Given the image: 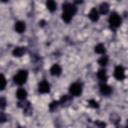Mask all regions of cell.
Here are the masks:
<instances>
[{
    "instance_id": "1",
    "label": "cell",
    "mask_w": 128,
    "mask_h": 128,
    "mask_svg": "<svg viewBox=\"0 0 128 128\" xmlns=\"http://www.w3.org/2000/svg\"><path fill=\"white\" fill-rule=\"evenodd\" d=\"M63 8V13H62V19L66 22L69 23L72 19V17L75 15V13L77 12V7L72 4V3H65L62 6Z\"/></svg>"
},
{
    "instance_id": "2",
    "label": "cell",
    "mask_w": 128,
    "mask_h": 128,
    "mask_svg": "<svg viewBox=\"0 0 128 128\" xmlns=\"http://www.w3.org/2000/svg\"><path fill=\"white\" fill-rule=\"evenodd\" d=\"M27 77H28L27 71H26V70H20V71H18V73L14 76L13 79H14V82H15L16 84L22 85V84H24V83L26 82Z\"/></svg>"
},
{
    "instance_id": "3",
    "label": "cell",
    "mask_w": 128,
    "mask_h": 128,
    "mask_svg": "<svg viewBox=\"0 0 128 128\" xmlns=\"http://www.w3.org/2000/svg\"><path fill=\"white\" fill-rule=\"evenodd\" d=\"M108 21H109L110 27L113 28V29L118 28V27L120 26V24H121V18H120V16H119L116 12H113V13L109 16Z\"/></svg>"
},
{
    "instance_id": "4",
    "label": "cell",
    "mask_w": 128,
    "mask_h": 128,
    "mask_svg": "<svg viewBox=\"0 0 128 128\" xmlns=\"http://www.w3.org/2000/svg\"><path fill=\"white\" fill-rule=\"evenodd\" d=\"M18 106L23 108V114L26 115V116H31L32 113H33V108L30 104V102L28 101H25V100H22V101H19L18 102Z\"/></svg>"
},
{
    "instance_id": "5",
    "label": "cell",
    "mask_w": 128,
    "mask_h": 128,
    "mask_svg": "<svg viewBox=\"0 0 128 128\" xmlns=\"http://www.w3.org/2000/svg\"><path fill=\"white\" fill-rule=\"evenodd\" d=\"M69 92L72 96H79L82 93V85L78 82L71 84L70 88H69Z\"/></svg>"
},
{
    "instance_id": "6",
    "label": "cell",
    "mask_w": 128,
    "mask_h": 128,
    "mask_svg": "<svg viewBox=\"0 0 128 128\" xmlns=\"http://www.w3.org/2000/svg\"><path fill=\"white\" fill-rule=\"evenodd\" d=\"M38 91L40 93H42V94L49 93V91H50V84L47 81H45V80L41 81L39 83V85H38Z\"/></svg>"
},
{
    "instance_id": "7",
    "label": "cell",
    "mask_w": 128,
    "mask_h": 128,
    "mask_svg": "<svg viewBox=\"0 0 128 128\" xmlns=\"http://www.w3.org/2000/svg\"><path fill=\"white\" fill-rule=\"evenodd\" d=\"M114 77L117 80H123L125 77V73H124V68L122 66H116L115 70H114Z\"/></svg>"
},
{
    "instance_id": "8",
    "label": "cell",
    "mask_w": 128,
    "mask_h": 128,
    "mask_svg": "<svg viewBox=\"0 0 128 128\" xmlns=\"http://www.w3.org/2000/svg\"><path fill=\"white\" fill-rule=\"evenodd\" d=\"M72 100L73 99H72L71 96H69V95H63L60 98V100H59V104L62 107H67V106H69L72 103Z\"/></svg>"
},
{
    "instance_id": "9",
    "label": "cell",
    "mask_w": 128,
    "mask_h": 128,
    "mask_svg": "<svg viewBox=\"0 0 128 128\" xmlns=\"http://www.w3.org/2000/svg\"><path fill=\"white\" fill-rule=\"evenodd\" d=\"M50 73L52 76H59L62 73V68L59 64H54L51 68H50Z\"/></svg>"
},
{
    "instance_id": "10",
    "label": "cell",
    "mask_w": 128,
    "mask_h": 128,
    "mask_svg": "<svg viewBox=\"0 0 128 128\" xmlns=\"http://www.w3.org/2000/svg\"><path fill=\"white\" fill-rule=\"evenodd\" d=\"M88 17H89L90 20L93 21V22L98 21V19H99V13H98L97 9H96V8H92V9L90 10L89 14H88Z\"/></svg>"
},
{
    "instance_id": "11",
    "label": "cell",
    "mask_w": 128,
    "mask_h": 128,
    "mask_svg": "<svg viewBox=\"0 0 128 128\" xmlns=\"http://www.w3.org/2000/svg\"><path fill=\"white\" fill-rule=\"evenodd\" d=\"M25 52H26V48L25 47H16V48H14L12 54L15 57H21V56H23L25 54Z\"/></svg>"
},
{
    "instance_id": "12",
    "label": "cell",
    "mask_w": 128,
    "mask_h": 128,
    "mask_svg": "<svg viewBox=\"0 0 128 128\" xmlns=\"http://www.w3.org/2000/svg\"><path fill=\"white\" fill-rule=\"evenodd\" d=\"M100 92H101L103 95H110L111 92H112V89H111V87L108 86L107 84L102 83V84H100Z\"/></svg>"
},
{
    "instance_id": "13",
    "label": "cell",
    "mask_w": 128,
    "mask_h": 128,
    "mask_svg": "<svg viewBox=\"0 0 128 128\" xmlns=\"http://www.w3.org/2000/svg\"><path fill=\"white\" fill-rule=\"evenodd\" d=\"M26 29V25H25V22L23 21H18L15 23V30L16 32L18 33H23Z\"/></svg>"
},
{
    "instance_id": "14",
    "label": "cell",
    "mask_w": 128,
    "mask_h": 128,
    "mask_svg": "<svg viewBox=\"0 0 128 128\" xmlns=\"http://www.w3.org/2000/svg\"><path fill=\"white\" fill-rule=\"evenodd\" d=\"M109 119H110V121L114 124V125H119V123H120V120H121V118H120V116L117 114V113H112V114H110V116H109Z\"/></svg>"
},
{
    "instance_id": "15",
    "label": "cell",
    "mask_w": 128,
    "mask_h": 128,
    "mask_svg": "<svg viewBox=\"0 0 128 128\" xmlns=\"http://www.w3.org/2000/svg\"><path fill=\"white\" fill-rule=\"evenodd\" d=\"M16 96H17V98H18L20 101L25 100V99H26V96H27V92H26V90H24L23 88H19V89L17 90V92H16Z\"/></svg>"
},
{
    "instance_id": "16",
    "label": "cell",
    "mask_w": 128,
    "mask_h": 128,
    "mask_svg": "<svg viewBox=\"0 0 128 128\" xmlns=\"http://www.w3.org/2000/svg\"><path fill=\"white\" fill-rule=\"evenodd\" d=\"M99 11L101 14H107L109 11V4L107 2H103L99 6Z\"/></svg>"
},
{
    "instance_id": "17",
    "label": "cell",
    "mask_w": 128,
    "mask_h": 128,
    "mask_svg": "<svg viewBox=\"0 0 128 128\" xmlns=\"http://www.w3.org/2000/svg\"><path fill=\"white\" fill-rule=\"evenodd\" d=\"M97 77H98V79L100 80V81H102L103 83L107 80V74H106V71L104 70V69H100L99 71H98V73H97Z\"/></svg>"
},
{
    "instance_id": "18",
    "label": "cell",
    "mask_w": 128,
    "mask_h": 128,
    "mask_svg": "<svg viewBox=\"0 0 128 128\" xmlns=\"http://www.w3.org/2000/svg\"><path fill=\"white\" fill-rule=\"evenodd\" d=\"M46 7L48 8V10H49L50 12H54V11L56 10L57 4H56L55 1H53V0H49V1L46 2Z\"/></svg>"
},
{
    "instance_id": "19",
    "label": "cell",
    "mask_w": 128,
    "mask_h": 128,
    "mask_svg": "<svg viewBox=\"0 0 128 128\" xmlns=\"http://www.w3.org/2000/svg\"><path fill=\"white\" fill-rule=\"evenodd\" d=\"M94 50H95V52L98 53V54H104V53H105V46H104L102 43H99V44H97V45L95 46Z\"/></svg>"
},
{
    "instance_id": "20",
    "label": "cell",
    "mask_w": 128,
    "mask_h": 128,
    "mask_svg": "<svg viewBox=\"0 0 128 128\" xmlns=\"http://www.w3.org/2000/svg\"><path fill=\"white\" fill-rule=\"evenodd\" d=\"M59 106V101H52L50 104H49V109L51 112L55 111L57 109V107Z\"/></svg>"
},
{
    "instance_id": "21",
    "label": "cell",
    "mask_w": 128,
    "mask_h": 128,
    "mask_svg": "<svg viewBox=\"0 0 128 128\" xmlns=\"http://www.w3.org/2000/svg\"><path fill=\"white\" fill-rule=\"evenodd\" d=\"M98 63H99L101 66H105V65L108 63V57H107V56H105V55H104V56H102V57L98 60Z\"/></svg>"
},
{
    "instance_id": "22",
    "label": "cell",
    "mask_w": 128,
    "mask_h": 128,
    "mask_svg": "<svg viewBox=\"0 0 128 128\" xmlns=\"http://www.w3.org/2000/svg\"><path fill=\"white\" fill-rule=\"evenodd\" d=\"M88 104H89L91 107H93V108H98V107H99L98 102H97L96 100H94V99H90V100L88 101Z\"/></svg>"
},
{
    "instance_id": "23",
    "label": "cell",
    "mask_w": 128,
    "mask_h": 128,
    "mask_svg": "<svg viewBox=\"0 0 128 128\" xmlns=\"http://www.w3.org/2000/svg\"><path fill=\"white\" fill-rule=\"evenodd\" d=\"M5 87H6V78H5V76L2 74V75H1V86H0V89H1V90H4Z\"/></svg>"
},
{
    "instance_id": "24",
    "label": "cell",
    "mask_w": 128,
    "mask_h": 128,
    "mask_svg": "<svg viewBox=\"0 0 128 128\" xmlns=\"http://www.w3.org/2000/svg\"><path fill=\"white\" fill-rule=\"evenodd\" d=\"M95 125H96L98 128H105V127H106V123L103 122V121H100V120H96V121H95Z\"/></svg>"
},
{
    "instance_id": "25",
    "label": "cell",
    "mask_w": 128,
    "mask_h": 128,
    "mask_svg": "<svg viewBox=\"0 0 128 128\" xmlns=\"http://www.w3.org/2000/svg\"><path fill=\"white\" fill-rule=\"evenodd\" d=\"M0 107H1L2 110L6 107V99H5L4 97H1V98H0Z\"/></svg>"
},
{
    "instance_id": "26",
    "label": "cell",
    "mask_w": 128,
    "mask_h": 128,
    "mask_svg": "<svg viewBox=\"0 0 128 128\" xmlns=\"http://www.w3.org/2000/svg\"><path fill=\"white\" fill-rule=\"evenodd\" d=\"M0 120H1V123H4L6 121V116H5L4 112H1V114H0Z\"/></svg>"
},
{
    "instance_id": "27",
    "label": "cell",
    "mask_w": 128,
    "mask_h": 128,
    "mask_svg": "<svg viewBox=\"0 0 128 128\" xmlns=\"http://www.w3.org/2000/svg\"><path fill=\"white\" fill-rule=\"evenodd\" d=\"M45 23H46V22H45L44 20H42V21H39V26H42V27H43V26L45 25Z\"/></svg>"
},
{
    "instance_id": "28",
    "label": "cell",
    "mask_w": 128,
    "mask_h": 128,
    "mask_svg": "<svg viewBox=\"0 0 128 128\" xmlns=\"http://www.w3.org/2000/svg\"><path fill=\"white\" fill-rule=\"evenodd\" d=\"M125 128H128V119H127V121H126V126H125Z\"/></svg>"
},
{
    "instance_id": "29",
    "label": "cell",
    "mask_w": 128,
    "mask_h": 128,
    "mask_svg": "<svg viewBox=\"0 0 128 128\" xmlns=\"http://www.w3.org/2000/svg\"><path fill=\"white\" fill-rule=\"evenodd\" d=\"M116 128H125V127H122V126H119V125H117V126H116Z\"/></svg>"
},
{
    "instance_id": "30",
    "label": "cell",
    "mask_w": 128,
    "mask_h": 128,
    "mask_svg": "<svg viewBox=\"0 0 128 128\" xmlns=\"http://www.w3.org/2000/svg\"><path fill=\"white\" fill-rule=\"evenodd\" d=\"M19 128H24V127H19Z\"/></svg>"
}]
</instances>
